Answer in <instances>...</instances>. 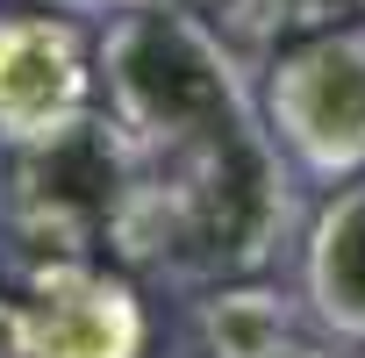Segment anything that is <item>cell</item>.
<instances>
[{
  "mask_svg": "<svg viewBox=\"0 0 365 358\" xmlns=\"http://www.w3.org/2000/svg\"><path fill=\"white\" fill-rule=\"evenodd\" d=\"M93 58L58 15H0V143L29 150L86 115Z\"/></svg>",
  "mask_w": 365,
  "mask_h": 358,
  "instance_id": "obj_5",
  "label": "cell"
},
{
  "mask_svg": "<svg viewBox=\"0 0 365 358\" xmlns=\"http://www.w3.org/2000/svg\"><path fill=\"white\" fill-rule=\"evenodd\" d=\"M143 201V143L115 115H79L51 143L15 150L8 165V258L15 272L43 265H93L101 251H122V230Z\"/></svg>",
  "mask_w": 365,
  "mask_h": 358,
  "instance_id": "obj_3",
  "label": "cell"
},
{
  "mask_svg": "<svg viewBox=\"0 0 365 358\" xmlns=\"http://www.w3.org/2000/svg\"><path fill=\"white\" fill-rule=\"evenodd\" d=\"M201 358H279L294 351V308L272 287H215L194 308Z\"/></svg>",
  "mask_w": 365,
  "mask_h": 358,
  "instance_id": "obj_8",
  "label": "cell"
},
{
  "mask_svg": "<svg viewBox=\"0 0 365 358\" xmlns=\"http://www.w3.org/2000/svg\"><path fill=\"white\" fill-rule=\"evenodd\" d=\"M358 8H365V0H358Z\"/></svg>",
  "mask_w": 365,
  "mask_h": 358,
  "instance_id": "obj_13",
  "label": "cell"
},
{
  "mask_svg": "<svg viewBox=\"0 0 365 358\" xmlns=\"http://www.w3.org/2000/svg\"><path fill=\"white\" fill-rule=\"evenodd\" d=\"M265 122L315 179L365 172V29L344 22L287 44L265 72Z\"/></svg>",
  "mask_w": 365,
  "mask_h": 358,
  "instance_id": "obj_4",
  "label": "cell"
},
{
  "mask_svg": "<svg viewBox=\"0 0 365 358\" xmlns=\"http://www.w3.org/2000/svg\"><path fill=\"white\" fill-rule=\"evenodd\" d=\"M287 223H294V179L279 165L272 122H258L201 150L143 158V201L115 258L150 265L158 280L179 287L244 280L287 244Z\"/></svg>",
  "mask_w": 365,
  "mask_h": 358,
  "instance_id": "obj_1",
  "label": "cell"
},
{
  "mask_svg": "<svg viewBox=\"0 0 365 358\" xmlns=\"http://www.w3.org/2000/svg\"><path fill=\"white\" fill-rule=\"evenodd\" d=\"M43 8H65V15H101V8H115V0H43Z\"/></svg>",
  "mask_w": 365,
  "mask_h": 358,
  "instance_id": "obj_9",
  "label": "cell"
},
{
  "mask_svg": "<svg viewBox=\"0 0 365 358\" xmlns=\"http://www.w3.org/2000/svg\"><path fill=\"white\" fill-rule=\"evenodd\" d=\"M101 72L108 115L143 143V158L201 150L265 122L244 58L187 8H122L101 36Z\"/></svg>",
  "mask_w": 365,
  "mask_h": 358,
  "instance_id": "obj_2",
  "label": "cell"
},
{
  "mask_svg": "<svg viewBox=\"0 0 365 358\" xmlns=\"http://www.w3.org/2000/svg\"><path fill=\"white\" fill-rule=\"evenodd\" d=\"M115 8H194V0H115Z\"/></svg>",
  "mask_w": 365,
  "mask_h": 358,
  "instance_id": "obj_10",
  "label": "cell"
},
{
  "mask_svg": "<svg viewBox=\"0 0 365 358\" xmlns=\"http://www.w3.org/2000/svg\"><path fill=\"white\" fill-rule=\"evenodd\" d=\"M308 301L336 337L365 344V179L336 187L308 230Z\"/></svg>",
  "mask_w": 365,
  "mask_h": 358,
  "instance_id": "obj_7",
  "label": "cell"
},
{
  "mask_svg": "<svg viewBox=\"0 0 365 358\" xmlns=\"http://www.w3.org/2000/svg\"><path fill=\"white\" fill-rule=\"evenodd\" d=\"M0 201H8V172H0Z\"/></svg>",
  "mask_w": 365,
  "mask_h": 358,
  "instance_id": "obj_12",
  "label": "cell"
},
{
  "mask_svg": "<svg viewBox=\"0 0 365 358\" xmlns=\"http://www.w3.org/2000/svg\"><path fill=\"white\" fill-rule=\"evenodd\" d=\"M22 280V358H143V301L101 265H43Z\"/></svg>",
  "mask_w": 365,
  "mask_h": 358,
  "instance_id": "obj_6",
  "label": "cell"
},
{
  "mask_svg": "<svg viewBox=\"0 0 365 358\" xmlns=\"http://www.w3.org/2000/svg\"><path fill=\"white\" fill-rule=\"evenodd\" d=\"M279 358H322V351H308V344H294V351H279Z\"/></svg>",
  "mask_w": 365,
  "mask_h": 358,
  "instance_id": "obj_11",
  "label": "cell"
}]
</instances>
